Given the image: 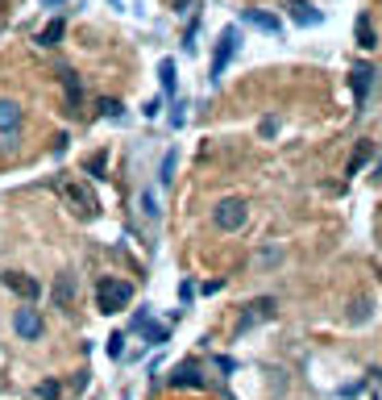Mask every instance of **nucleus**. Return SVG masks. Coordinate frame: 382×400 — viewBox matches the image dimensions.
<instances>
[{"label":"nucleus","instance_id":"0eeeda50","mask_svg":"<svg viewBox=\"0 0 382 400\" xmlns=\"http://www.w3.org/2000/svg\"><path fill=\"white\" fill-rule=\"evenodd\" d=\"M287 13H291V21H295V25H303V29L320 25V9H312V0H291Z\"/></svg>","mask_w":382,"mask_h":400},{"label":"nucleus","instance_id":"2eb2a0df","mask_svg":"<svg viewBox=\"0 0 382 400\" xmlns=\"http://www.w3.org/2000/svg\"><path fill=\"white\" fill-rule=\"evenodd\" d=\"M353 34H357V46H361V50H374V46H378V38H374V21H370V13H357V25H353Z\"/></svg>","mask_w":382,"mask_h":400},{"label":"nucleus","instance_id":"f257e3e1","mask_svg":"<svg viewBox=\"0 0 382 400\" xmlns=\"http://www.w3.org/2000/svg\"><path fill=\"white\" fill-rule=\"evenodd\" d=\"M96 300H100V313H121L129 300H133V284H125V279H104L100 292H96Z\"/></svg>","mask_w":382,"mask_h":400},{"label":"nucleus","instance_id":"5701e85b","mask_svg":"<svg viewBox=\"0 0 382 400\" xmlns=\"http://www.w3.org/2000/svg\"><path fill=\"white\" fill-rule=\"evenodd\" d=\"M366 163H370V146H357V155H353V167H349V171L357 175V171H361Z\"/></svg>","mask_w":382,"mask_h":400},{"label":"nucleus","instance_id":"7ed1b4c3","mask_svg":"<svg viewBox=\"0 0 382 400\" xmlns=\"http://www.w3.org/2000/svg\"><path fill=\"white\" fill-rule=\"evenodd\" d=\"M233 55H237V25H229V29L221 34V42H216V55H212V84L225 75V67L233 63Z\"/></svg>","mask_w":382,"mask_h":400},{"label":"nucleus","instance_id":"9b49d317","mask_svg":"<svg viewBox=\"0 0 382 400\" xmlns=\"http://www.w3.org/2000/svg\"><path fill=\"white\" fill-rule=\"evenodd\" d=\"M71 296H75V275H59L54 279V292H50L54 309H71Z\"/></svg>","mask_w":382,"mask_h":400},{"label":"nucleus","instance_id":"ddd939ff","mask_svg":"<svg viewBox=\"0 0 382 400\" xmlns=\"http://www.w3.org/2000/svg\"><path fill=\"white\" fill-rule=\"evenodd\" d=\"M63 34H67V21H63V17H50V21L42 25V34H38V46H59Z\"/></svg>","mask_w":382,"mask_h":400},{"label":"nucleus","instance_id":"4be33fe9","mask_svg":"<svg viewBox=\"0 0 382 400\" xmlns=\"http://www.w3.org/2000/svg\"><path fill=\"white\" fill-rule=\"evenodd\" d=\"M38 396H42V400H59V384H54V379L38 384Z\"/></svg>","mask_w":382,"mask_h":400},{"label":"nucleus","instance_id":"39448f33","mask_svg":"<svg viewBox=\"0 0 382 400\" xmlns=\"http://www.w3.org/2000/svg\"><path fill=\"white\" fill-rule=\"evenodd\" d=\"M13 329L33 342V338H42V317H38L33 309H17V313H13Z\"/></svg>","mask_w":382,"mask_h":400},{"label":"nucleus","instance_id":"1a4fd4ad","mask_svg":"<svg viewBox=\"0 0 382 400\" xmlns=\"http://www.w3.org/2000/svg\"><path fill=\"white\" fill-rule=\"evenodd\" d=\"M21 129V105L17 100H0V134H17Z\"/></svg>","mask_w":382,"mask_h":400},{"label":"nucleus","instance_id":"423d86ee","mask_svg":"<svg viewBox=\"0 0 382 400\" xmlns=\"http://www.w3.org/2000/svg\"><path fill=\"white\" fill-rule=\"evenodd\" d=\"M349 84H353L357 109H361V105H366V96H370V84H374V67H370V63H357V67H353V75H349Z\"/></svg>","mask_w":382,"mask_h":400},{"label":"nucleus","instance_id":"6ab92c4d","mask_svg":"<svg viewBox=\"0 0 382 400\" xmlns=\"http://www.w3.org/2000/svg\"><path fill=\"white\" fill-rule=\"evenodd\" d=\"M104 163H108V155H104V150H96V155L87 159V175H96V179H100V175H104Z\"/></svg>","mask_w":382,"mask_h":400},{"label":"nucleus","instance_id":"a211bd4d","mask_svg":"<svg viewBox=\"0 0 382 400\" xmlns=\"http://www.w3.org/2000/svg\"><path fill=\"white\" fill-rule=\"evenodd\" d=\"M175 179V150H167V159H162V175H158V184H171Z\"/></svg>","mask_w":382,"mask_h":400},{"label":"nucleus","instance_id":"393cba45","mask_svg":"<svg viewBox=\"0 0 382 400\" xmlns=\"http://www.w3.org/2000/svg\"><path fill=\"white\" fill-rule=\"evenodd\" d=\"M141 209H146L150 217H158V205H154V192H141Z\"/></svg>","mask_w":382,"mask_h":400},{"label":"nucleus","instance_id":"20e7f679","mask_svg":"<svg viewBox=\"0 0 382 400\" xmlns=\"http://www.w3.org/2000/svg\"><path fill=\"white\" fill-rule=\"evenodd\" d=\"M0 279H5V288H9V292H17L21 300H33V296L42 292V284H38V279H29V275H21V271H5Z\"/></svg>","mask_w":382,"mask_h":400},{"label":"nucleus","instance_id":"6e6552de","mask_svg":"<svg viewBox=\"0 0 382 400\" xmlns=\"http://www.w3.org/2000/svg\"><path fill=\"white\" fill-rule=\"evenodd\" d=\"M67 200H71V205H79L83 217H96V209H100V205H96V196H92L83 184H67Z\"/></svg>","mask_w":382,"mask_h":400},{"label":"nucleus","instance_id":"9d476101","mask_svg":"<svg viewBox=\"0 0 382 400\" xmlns=\"http://www.w3.org/2000/svg\"><path fill=\"white\" fill-rule=\"evenodd\" d=\"M171 388H204V375H200V367H195V363H183V367H175V371H171Z\"/></svg>","mask_w":382,"mask_h":400},{"label":"nucleus","instance_id":"cd10ccee","mask_svg":"<svg viewBox=\"0 0 382 400\" xmlns=\"http://www.w3.org/2000/svg\"><path fill=\"white\" fill-rule=\"evenodd\" d=\"M108 5H113V9H121V5H125V0H108Z\"/></svg>","mask_w":382,"mask_h":400},{"label":"nucleus","instance_id":"a878e982","mask_svg":"<svg viewBox=\"0 0 382 400\" xmlns=\"http://www.w3.org/2000/svg\"><path fill=\"white\" fill-rule=\"evenodd\" d=\"M100 109H104V117H121V105H117V100H104Z\"/></svg>","mask_w":382,"mask_h":400},{"label":"nucleus","instance_id":"4468645a","mask_svg":"<svg viewBox=\"0 0 382 400\" xmlns=\"http://www.w3.org/2000/svg\"><path fill=\"white\" fill-rule=\"evenodd\" d=\"M245 21L258 25L262 34H283V21H279V17H270V13H262V9H245Z\"/></svg>","mask_w":382,"mask_h":400},{"label":"nucleus","instance_id":"bb28decb","mask_svg":"<svg viewBox=\"0 0 382 400\" xmlns=\"http://www.w3.org/2000/svg\"><path fill=\"white\" fill-rule=\"evenodd\" d=\"M63 5V0H42V9H59Z\"/></svg>","mask_w":382,"mask_h":400},{"label":"nucleus","instance_id":"412c9836","mask_svg":"<svg viewBox=\"0 0 382 400\" xmlns=\"http://www.w3.org/2000/svg\"><path fill=\"white\" fill-rule=\"evenodd\" d=\"M108 355H113V359L125 355V334H113V338H108Z\"/></svg>","mask_w":382,"mask_h":400},{"label":"nucleus","instance_id":"aec40b11","mask_svg":"<svg viewBox=\"0 0 382 400\" xmlns=\"http://www.w3.org/2000/svg\"><path fill=\"white\" fill-rule=\"evenodd\" d=\"M63 79H67V96H71V105H79V96H83V84H79V79H75L71 71H67Z\"/></svg>","mask_w":382,"mask_h":400},{"label":"nucleus","instance_id":"b1692460","mask_svg":"<svg viewBox=\"0 0 382 400\" xmlns=\"http://www.w3.org/2000/svg\"><path fill=\"white\" fill-rule=\"evenodd\" d=\"M366 317H370V300H357L353 313H349V321H366Z\"/></svg>","mask_w":382,"mask_h":400},{"label":"nucleus","instance_id":"f8f14e48","mask_svg":"<svg viewBox=\"0 0 382 400\" xmlns=\"http://www.w3.org/2000/svg\"><path fill=\"white\" fill-rule=\"evenodd\" d=\"M270 317H275V300H270V296H262V300H254V305H249V313L241 317V329H249L254 321H270Z\"/></svg>","mask_w":382,"mask_h":400},{"label":"nucleus","instance_id":"dca6fc26","mask_svg":"<svg viewBox=\"0 0 382 400\" xmlns=\"http://www.w3.org/2000/svg\"><path fill=\"white\" fill-rule=\"evenodd\" d=\"M133 329H146V338H150V346H162V342H167V329H162V325H150V317H146V309L133 317Z\"/></svg>","mask_w":382,"mask_h":400},{"label":"nucleus","instance_id":"f03ea898","mask_svg":"<svg viewBox=\"0 0 382 400\" xmlns=\"http://www.w3.org/2000/svg\"><path fill=\"white\" fill-rule=\"evenodd\" d=\"M245 217H249V209H245V200H241V196H229V200H221V205L212 209L216 229H225V234L241 229V225H245Z\"/></svg>","mask_w":382,"mask_h":400},{"label":"nucleus","instance_id":"f3484780","mask_svg":"<svg viewBox=\"0 0 382 400\" xmlns=\"http://www.w3.org/2000/svg\"><path fill=\"white\" fill-rule=\"evenodd\" d=\"M158 75H162V92L175 96V59H162L158 63Z\"/></svg>","mask_w":382,"mask_h":400}]
</instances>
